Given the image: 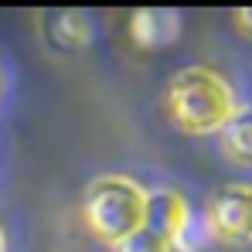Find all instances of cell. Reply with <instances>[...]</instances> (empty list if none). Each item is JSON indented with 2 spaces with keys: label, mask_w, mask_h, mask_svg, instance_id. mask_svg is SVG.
<instances>
[{
  "label": "cell",
  "mask_w": 252,
  "mask_h": 252,
  "mask_svg": "<svg viewBox=\"0 0 252 252\" xmlns=\"http://www.w3.org/2000/svg\"><path fill=\"white\" fill-rule=\"evenodd\" d=\"M208 242H215V232H211V221H208V211L201 215V218H194V215H188V221H184V228H181V235L174 239V246L181 252H201Z\"/></svg>",
  "instance_id": "obj_7"
},
{
  "label": "cell",
  "mask_w": 252,
  "mask_h": 252,
  "mask_svg": "<svg viewBox=\"0 0 252 252\" xmlns=\"http://www.w3.org/2000/svg\"><path fill=\"white\" fill-rule=\"evenodd\" d=\"M85 221L102 242L120 246L147 221V191L120 174L99 177L85 194Z\"/></svg>",
  "instance_id": "obj_2"
},
{
  "label": "cell",
  "mask_w": 252,
  "mask_h": 252,
  "mask_svg": "<svg viewBox=\"0 0 252 252\" xmlns=\"http://www.w3.org/2000/svg\"><path fill=\"white\" fill-rule=\"evenodd\" d=\"M188 215H191V211H188L184 198H181L177 191H170V188L147 191V221H143V225H147L150 232L164 235L167 242H174V239L181 235Z\"/></svg>",
  "instance_id": "obj_4"
},
{
  "label": "cell",
  "mask_w": 252,
  "mask_h": 252,
  "mask_svg": "<svg viewBox=\"0 0 252 252\" xmlns=\"http://www.w3.org/2000/svg\"><path fill=\"white\" fill-rule=\"evenodd\" d=\"M113 252H174V242H167L164 235H157V232H150V228L143 225V228L133 232L126 242L113 246Z\"/></svg>",
  "instance_id": "obj_8"
},
{
  "label": "cell",
  "mask_w": 252,
  "mask_h": 252,
  "mask_svg": "<svg viewBox=\"0 0 252 252\" xmlns=\"http://www.w3.org/2000/svg\"><path fill=\"white\" fill-rule=\"evenodd\" d=\"M208 221L215 239L232 246L252 242V188L249 184H228L211 198Z\"/></svg>",
  "instance_id": "obj_3"
},
{
  "label": "cell",
  "mask_w": 252,
  "mask_h": 252,
  "mask_svg": "<svg viewBox=\"0 0 252 252\" xmlns=\"http://www.w3.org/2000/svg\"><path fill=\"white\" fill-rule=\"evenodd\" d=\"M177 31H181L177 10H136L129 17V34H133V41L140 44L143 51L170 44L177 38Z\"/></svg>",
  "instance_id": "obj_5"
},
{
  "label": "cell",
  "mask_w": 252,
  "mask_h": 252,
  "mask_svg": "<svg viewBox=\"0 0 252 252\" xmlns=\"http://www.w3.org/2000/svg\"><path fill=\"white\" fill-rule=\"evenodd\" d=\"M0 252H3V232H0Z\"/></svg>",
  "instance_id": "obj_10"
},
{
  "label": "cell",
  "mask_w": 252,
  "mask_h": 252,
  "mask_svg": "<svg viewBox=\"0 0 252 252\" xmlns=\"http://www.w3.org/2000/svg\"><path fill=\"white\" fill-rule=\"evenodd\" d=\"M232 21H235V28H239L246 38H252V7H239V10L232 14Z\"/></svg>",
  "instance_id": "obj_9"
},
{
  "label": "cell",
  "mask_w": 252,
  "mask_h": 252,
  "mask_svg": "<svg viewBox=\"0 0 252 252\" xmlns=\"http://www.w3.org/2000/svg\"><path fill=\"white\" fill-rule=\"evenodd\" d=\"M235 109L228 82L211 68H184L167 85V113L181 133H221Z\"/></svg>",
  "instance_id": "obj_1"
},
{
  "label": "cell",
  "mask_w": 252,
  "mask_h": 252,
  "mask_svg": "<svg viewBox=\"0 0 252 252\" xmlns=\"http://www.w3.org/2000/svg\"><path fill=\"white\" fill-rule=\"evenodd\" d=\"M221 150L235 164H252V106H239L221 129Z\"/></svg>",
  "instance_id": "obj_6"
}]
</instances>
